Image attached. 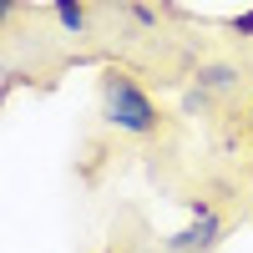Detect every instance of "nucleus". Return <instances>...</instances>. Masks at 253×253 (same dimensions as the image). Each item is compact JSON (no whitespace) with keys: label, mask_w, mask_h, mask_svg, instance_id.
<instances>
[{"label":"nucleus","mask_w":253,"mask_h":253,"mask_svg":"<svg viewBox=\"0 0 253 253\" xmlns=\"http://www.w3.org/2000/svg\"><path fill=\"white\" fill-rule=\"evenodd\" d=\"M101 122L126 132V137H162L167 132L162 107L137 86V76H126L117 66L101 71Z\"/></svg>","instance_id":"obj_1"},{"label":"nucleus","mask_w":253,"mask_h":253,"mask_svg":"<svg viewBox=\"0 0 253 253\" xmlns=\"http://www.w3.org/2000/svg\"><path fill=\"white\" fill-rule=\"evenodd\" d=\"M187 213H193L187 228H177L172 238H162V248L167 253H213L223 243V233H228V218L208 198H187Z\"/></svg>","instance_id":"obj_2"},{"label":"nucleus","mask_w":253,"mask_h":253,"mask_svg":"<svg viewBox=\"0 0 253 253\" xmlns=\"http://www.w3.org/2000/svg\"><path fill=\"white\" fill-rule=\"evenodd\" d=\"M193 86L203 96H228L238 86V66H233V61H203V66L193 71Z\"/></svg>","instance_id":"obj_3"},{"label":"nucleus","mask_w":253,"mask_h":253,"mask_svg":"<svg viewBox=\"0 0 253 253\" xmlns=\"http://www.w3.org/2000/svg\"><path fill=\"white\" fill-rule=\"evenodd\" d=\"M51 10L66 36H86V0H51Z\"/></svg>","instance_id":"obj_4"},{"label":"nucleus","mask_w":253,"mask_h":253,"mask_svg":"<svg viewBox=\"0 0 253 253\" xmlns=\"http://www.w3.org/2000/svg\"><path fill=\"white\" fill-rule=\"evenodd\" d=\"M228 31H233V36H253V10L233 15V20H228Z\"/></svg>","instance_id":"obj_5"},{"label":"nucleus","mask_w":253,"mask_h":253,"mask_svg":"<svg viewBox=\"0 0 253 253\" xmlns=\"http://www.w3.org/2000/svg\"><path fill=\"white\" fill-rule=\"evenodd\" d=\"M0 10H5V20H10V15L20 10V0H0Z\"/></svg>","instance_id":"obj_6"},{"label":"nucleus","mask_w":253,"mask_h":253,"mask_svg":"<svg viewBox=\"0 0 253 253\" xmlns=\"http://www.w3.org/2000/svg\"><path fill=\"white\" fill-rule=\"evenodd\" d=\"M248 132H253V107H248Z\"/></svg>","instance_id":"obj_7"}]
</instances>
